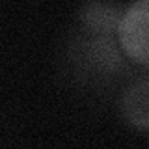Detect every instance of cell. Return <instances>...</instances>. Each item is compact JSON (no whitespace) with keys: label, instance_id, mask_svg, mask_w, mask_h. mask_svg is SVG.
Listing matches in <instances>:
<instances>
[{"label":"cell","instance_id":"6da1fadb","mask_svg":"<svg viewBox=\"0 0 149 149\" xmlns=\"http://www.w3.org/2000/svg\"><path fill=\"white\" fill-rule=\"evenodd\" d=\"M67 62L77 78L88 84H106L129 71V58L118 36L80 34L69 43Z\"/></svg>","mask_w":149,"mask_h":149},{"label":"cell","instance_id":"7a4b0ae2","mask_svg":"<svg viewBox=\"0 0 149 149\" xmlns=\"http://www.w3.org/2000/svg\"><path fill=\"white\" fill-rule=\"evenodd\" d=\"M118 39L129 60L149 67V0H140L127 6Z\"/></svg>","mask_w":149,"mask_h":149},{"label":"cell","instance_id":"3957f363","mask_svg":"<svg viewBox=\"0 0 149 149\" xmlns=\"http://www.w3.org/2000/svg\"><path fill=\"white\" fill-rule=\"evenodd\" d=\"M119 114L127 125L149 130V74L130 80L119 95Z\"/></svg>","mask_w":149,"mask_h":149},{"label":"cell","instance_id":"277c9868","mask_svg":"<svg viewBox=\"0 0 149 149\" xmlns=\"http://www.w3.org/2000/svg\"><path fill=\"white\" fill-rule=\"evenodd\" d=\"M127 6L108 2H88L78 11V21L86 34L91 36H118L121 19Z\"/></svg>","mask_w":149,"mask_h":149}]
</instances>
